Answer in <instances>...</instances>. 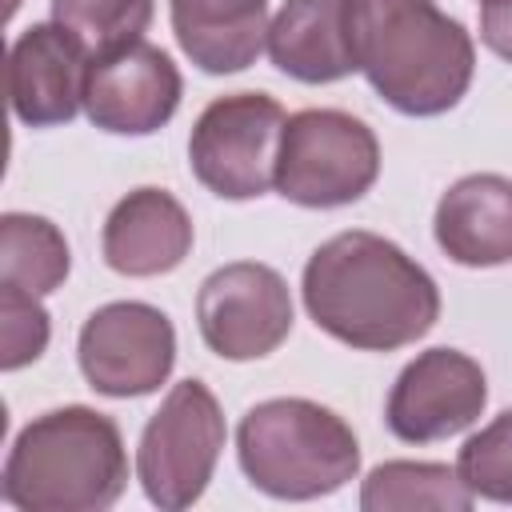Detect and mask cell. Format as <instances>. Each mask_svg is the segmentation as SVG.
<instances>
[{"label":"cell","instance_id":"obj_1","mask_svg":"<svg viewBox=\"0 0 512 512\" xmlns=\"http://www.w3.org/2000/svg\"><path fill=\"white\" fill-rule=\"evenodd\" d=\"M300 292L312 324L360 352H396L440 320L436 280L400 244L360 228L308 256Z\"/></svg>","mask_w":512,"mask_h":512},{"label":"cell","instance_id":"obj_2","mask_svg":"<svg viewBox=\"0 0 512 512\" xmlns=\"http://www.w3.org/2000/svg\"><path fill=\"white\" fill-rule=\"evenodd\" d=\"M356 72L404 116L456 108L476 72V44L436 0H348Z\"/></svg>","mask_w":512,"mask_h":512},{"label":"cell","instance_id":"obj_3","mask_svg":"<svg viewBox=\"0 0 512 512\" xmlns=\"http://www.w3.org/2000/svg\"><path fill=\"white\" fill-rule=\"evenodd\" d=\"M128 488V452L112 416L64 404L20 428L4 460V500L20 512H100Z\"/></svg>","mask_w":512,"mask_h":512},{"label":"cell","instance_id":"obj_4","mask_svg":"<svg viewBox=\"0 0 512 512\" xmlns=\"http://www.w3.org/2000/svg\"><path fill=\"white\" fill-rule=\"evenodd\" d=\"M236 456L252 488L276 500H316L360 472V440L348 420L304 396L252 404L236 428Z\"/></svg>","mask_w":512,"mask_h":512},{"label":"cell","instance_id":"obj_5","mask_svg":"<svg viewBox=\"0 0 512 512\" xmlns=\"http://www.w3.org/2000/svg\"><path fill=\"white\" fill-rule=\"evenodd\" d=\"M380 176L376 132L340 108H304L284 120L276 192L300 208L356 204Z\"/></svg>","mask_w":512,"mask_h":512},{"label":"cell","instance_id":"obj_6","mask_svg":"<svg viewBox=\"0 0 512 512\" xmlns=\"http://www.w3.org/2000/svg\"><path fill=\"white\" fill-rule=\"evenodd\" d=\"M224 436V412L208 384L180 380L140 432L136 476L144 496L164 512L192 508L216 472Z\"/></svg>","mask_w":512,"mask_h":512},{"label":"cell","instance_id":"obj_7","mask_svg":"<svg viewBox=\"0 0 512 512\" xmlns=\"http://www.w3.org/2000/svg\"><path fill=\"white\" fill-rule=\"evenodd\" d=\"M284 108L268 92L216 96L192 124V176L220 200H256L276 188V156L284 136Z\"/></svg>","mask_w":512,"mask_h":512},{"label":"cell","instance_id":"obj_8","mask_svg":"<svg viewBox=\"0 0 512 512\" xmlns=\"http://www.w3.org/2000/svg\"><path fill=\"white\" fill-rule=\"evenodd\" d=\"M76 360L88 388L100 396H148L172 376L176 328L160 308L144 300H112L84 320Z\"/></svg>","mask_w":512,"mask_h":512},{"label":"cell","instance_id":"obj_9","mask_svg":"<svg viewBox=\"0 0 512 512\" xmlns=\"http://www.w3.org/2000/svg\"><path fill=\"white\" fill-rule=\"evenodd\" d=\"M196 324L220 360H260L292 332V292L276 268L236 260L200 284Z\"/></svg>","mask_w":512,"mask_h":512},{"label":"cell","instance_id":"obj_10","mask_svg":"<svg viewBox=\"0 0 512 512\" xmlns=\"http://www.w3.org/2000/svg\"><path fill=\"white\" fill-rule=\"evenodd\" d=\"M488 404L484 368L460 348H428L408 360L388 392V432L404 444H436L480 420Z\"/></svg>","mask_w":512,"mask_h":512},{"label":"cell","instance_id":"obj_11","mask_svg":"<svg viewBox=\"0 0 512 512\" xmlns=\"http://www.w3.org/2000/svg\"><path fill=\"white\" fill-rule=\"evenodd\" d=\"M184 96L180 68L172 56L148 40H132L88 60L84 76V112L96 128L112 136H148L160 132Z\"/></svg>","mask_w":512,"mask_h":512},{"label":"cell","instance_id":"obj_12","mask_svg":"<svg viewBox=\"0 0 512 512\" xmlns=\"http://www.w3.org/2000/svg\"><path fill=\"white\" fill-rule=\"evenodd\" d=\"M92 52L60 20L24 28L8 48V104L28 128L68 124L84 108Z\"/></svg>","mask_w":512,"mask_h":512},{"label":"cell","instance_id":"obj_13","mask_svg":"<svg viewBox=\"0 0 512 512\" xmlns=\"http://www.w3.org/2000/svg\"><path fill=\"white\" fill-rule=\"evenodd\" d=\"M104 264L120 276H164L192 252V216L164 188H136L104 220Z\"/></svg>","mask_w":512,"mask_h":512},{"label":"cell","instance_id":"obj_14","mask_svg":"<svg viewBox=\"0 0 512 512\" xmlns=\"http://www.w3.org/2000/svg\"><path fill=\"white\" fill-rule=\"evenodd\" d=\"M432 232L440 252L464 268L512 260V180L496 172L460 176L436 204Z\"/></svg>","mask_w":512,"mask_h":512},{"label":"cell","instance_id":"obj_15","mask_svg":"<svg viewBox=\"0 0 512 512\" xmlns=\"http://www.w3.org/2000/svg\"><path fill=\"white\" fill-rule=\"evenodd\" d=\"M272 64L300 84H332L356 72L348 0H284L268 24Z\"/></svg>","mask_w":512,"mask_h":512},{"label":"cell","instance_id":"obj_16","mask_svg":"<svg viewBox=\"0 0 512 512\" xmlns=\"http://www.w3.org/2000/svg\"><path fill=\"white\" fill-rule=\"evenodd\" d=\"M180 52L212 76L244 72L268 48V0H168Z\"/></svg>","mask_w":512,"mask_h":512},{"label":"cell","instance_id":"obj_17","mask_svg":"<svg viewBox=\"0 0 512 512\" xmlns=\"http://www.w3.org/2000/svg\"><path fill=\"white\" fill-rule=\"evenodd\" d=\"M472 500L476 496L468 492L456 468L428 460H384L360 484L364 512H412V508L468 512Z\"/></svg>","mask_w":512,"mask_h":512},{"label":"cell","instance_id":"obj_18","mask_svg":"<svg viewBox=\"0 0 512 512\" xmlns=\"http://www.w3.org/2000/svg\"><path fill=\"white\" fill-rule=\"evenodd\" d=\"M72 256L64 232L48 216L4 212L0 216V284L48 296L68 280Z\"/></svg>","mask_w":512,"mask_h":512},{"label":"cell","instance_id":"obj_19","mask_svg":"<svg viewBox=\"0 0 512 512\" xmlns=\"http://www.w3.org/2000/svg\"><path fill=\"white\" fill-rule=\"evenodd\" d=\"M52 20L72 28L84 48L108 52L132 40H144L152 20V0H52Z\"/></svg>","mask_w":512,"mask_h":512},{"label":"cell","instance_id":"obj_20","mask_svg":"<svg viewBox=\"0 0 512 512\" xmlns=\"http://www.w3.org/2000/svg\"><path fill=\"white\" fill-rule=\"evenodd\" d=\"M456 472L472 496L512 504V408L464 440Z\"/></svg>","mask_w":512,"mask_h":512},{"label":"cell","instance_id":"obj_21","mask_svg":"<svg viewBox=\"0 0 512 512\" xmlns=\"http://www.w3.org/2000/svg\"><path fill=\"white\" fill-rule=\"evenodd\" d=\"M48 336H52V324L40 296L0 284V368L16 372L40 360L48 348Z\"/></svg>","mask_w":512,"mask_h":512},{"label":"cell","instance_id":"obj_22","mask_svg":"<svg viewBox=\"0 0 512 512\" xmlns=\"http://www.w3.org/2000/svg\"><path fill=\"white\" fill-rule=\"evenodd\" d=\"M480 40L512 64V0H480Z\"/></svg>","mask_w":512,"mask_h":512}]
</instances>
